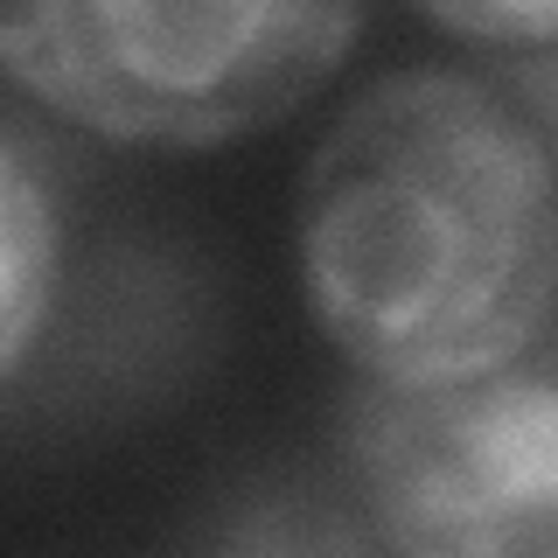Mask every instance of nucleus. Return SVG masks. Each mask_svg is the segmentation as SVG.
I'll return each instance as SVG.
<instances>
[{"label":"nucleus","mask_w":558,"mask_h":558,"mask_svg":"<svg viewBox=\"0 0 558 558\" xmlns=\"http://www.w3.org/2000/svg\"><path fill=\"white\" fill-rule=\"evenodd\" d=\"M293 231L314 328L377 384L510 371L558 307V161L461 70H391L349 98Z\"/></svg>","instance_id":"1"},{"label":"nucleus","mask_w":558,"mask_h":558,"mask_svg":"<svg viewBox=\"0 0 558 558\" xmlns=\"http://www.w3.org/2000/svg\"><path fill=\"white\" fill-rule=\"evenodd\" d=\"M363 0H0V63L63 126L209 154L336 77Z\"/></svg>","instance_id":"2"},{"label":"nucleus","mask_w":558,"mask_h":558,"mask_svg":"<svg viewBox=\"0 0 558 558\" xmlns=\"http://www.w3.org/2000/svg\"><path fill=\"white\" fill-rule=\"evenodd\" d=\"M377 545L412 558H558V384L488 371L384 384L356 426Z\"/></svg>","instance_id":"3"},{"label":"nucleus","mask_w":558,"mask_h":558,"mask_svg":"<svg viewBox=\"0 0 558 558\" xmlns=\"http://www.w3.org/2000/svg\"><path fill=\"white\" fill-rule=\"evenodd\" d=\"M57 279V209L22 154L0 161V371H22Z\"/></svg>","instance_id":"4"},{"label":"nucleus","mask_w":558,"mask_h":558,"mask_svg":"<svg viewBox=\"0 0 558 558\" xmlns=\"http://www.w3.org/2000/svg\"><path fill=\"white\" fill-rule=\"evenodd\" d=\"M418 14L482 49H558V0H418Z\"/></svg>","instance_id":"5"}]
</instances>
